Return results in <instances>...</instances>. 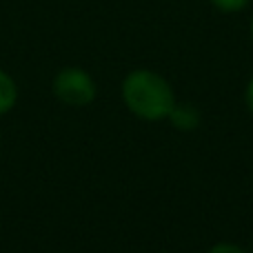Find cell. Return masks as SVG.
Here are the masks:
<instances>
[{"instance_id":"1","label":"cell","mask_w":253,"mask_h":253,"mask_svg":"<svg viewBox=\"0 0 253 253\" xmlns=\"http://www.w3.org/2000/svg\"><path fill=\"white\" fill-rule=\"evenodd\" d=\"M123 100L131 114L147 123L169 118L178 102L169 80L151 69H135L126 74L123 80Z\"/></svg>"},{"instance_id":"2","label":"cell","mask_w":253,"mask_h":253,"mask_svg":"<svg viewBox=\"0 0 253 253\" xmlns=\"http://www.w3.org/2000/svg\"><path fill=\"white\" fill-rule=\"evenodd\" d=\"M53 96L69 107H87L96 100V83L80 67H65L53 78Z\"/></svg>"},{"instance_id":"3","label":"cell","mask_w":253,"mask_h":253,"mask_svg":"<svg viewBox=\"0 0 253 253\" xmlns=\"http://www.w3.org/2000/svg\"><path fill=\"white\" fill-rule=\"evenodd\" d=\"M169 120L175 129L180 131H191L200 125V111L189 102H175L173 109L169 114Z\"/></svg>"},{"instance_id":"4","label":"cell","mask_w":253,"mask_h":253,"mask_svg":"<svg viewBox=\"0 0 253 253\" xmlns=\"http://www.w3.org/2000/svg\"><path fill=\"white\" fill-rule=\"evenodd\" d=\"M18 102V87L7 71L0 69V116L9 114Z\"/></svg>"},{"instance_id":"5","label":"cell","mask_w":253,"mask_h":253,"mask_svg":"<svg viewBox=\"0 0 253 253\" xmlns=\"http://www.w3.org/2000/svg\"><path fill=\"white\" fill-rule=\"evenodd\" d=\"M209 2L222 13H238L242 9H247V4L251 0H209Z\"/></svg>"},{"instance_id":"6","label":"cell","mask_w":253,"mask_h":253,"mask_svg":"<svg viewBox=\"0 0 253 253\" xmlns=\"http://www.w3.org/2000/svg\"><path fill=\"white\" fill-rule=\"evenodd\" d=\"M209 253H247L242 247L233 245V242H218L209 249Z\"/></svg>"},{"instance_id":"7","label":"cell","mask_w":253,"mask_h":253,"mask_svg":"<svg viewBox=\"0 0 253 253\" xmlns=\"http://www.w3.org/2000/svg\"><path fill=\"white\" fill-rule=\"evenodd\" d=\"M245 102H247V109L253 114V78L249 80V84H247V91H245Z\"/></svg>"},{"instance_id":"8","label":"cell","mask_w":253,"mask_h":253,"mask_svg":"<svg viewBox=\"0 0 253 253\" xmlns=\"http://www.w3.org/2000/svg\"><path fill=\"white\" fill-rule=\"evenodd\" d=\"M251 40H253V18H251Z\"/></svg>"}]
</instances>
